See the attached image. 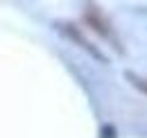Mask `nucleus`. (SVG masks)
Listing matches in <instances>:
<instances>
[{
	"mask_svg": "<svg viewBox=\"0 0 147 138\" xmlns=\"http://www.w3.org/2000/svg\"><path fill=\"white\" fill-rule=\"evenodd\" d=\"M59 27H61V32H63V34L68 36V39H73V41H77V43H79L82 48H86V50L91 52V54H95L97 59H102V61H107V59H104V57H102L100 52L95 50V48H93V45L88 43V41H86V39H84V36H82L79 32H77V27H73V25H59Z\"/></svg>",
	"mask_w": 147,
	"mask_h": 138,
	"instance_id": "f257e3e1",
	"label": "nucleus"
},
{
	"mask_svg": "<svg viewBox=\"0 0 147 138\" xmlns=\"http://www.w3.org/2000/svg\"><path fill=\"white\" fill-rule=\"evenodd\" d=\"M86 20L91 23L93 27H95V32H100V34H104V36L109 34V30H107V25H104V20H100V18H97V14L93 12V7H91V12L86 14Z\"/></svg>",
	"mask_w": 147,
	"mask_h": 138,
	"instance_id": "f03ea898",
	"label": "nucleus"
},
{
	"mask_svg": "<svg viewBox=\"0 0 147 138\" xmlns=\"http://www.w3.org/2000/svg\"><path fill=\"white\" fill-rule=\"evenodd\" d=\"M125 77H127V79H129V82H131L136 88H140L143 93H147V79H145V77H138V75H134L131 70H127V72H125Z\"/></svg>",
	"mask_w": 147,
	"mask_h": 138,
	"instance_id": "7ed1b4c3",
	"label": "nucleus"
}]
</instances>
